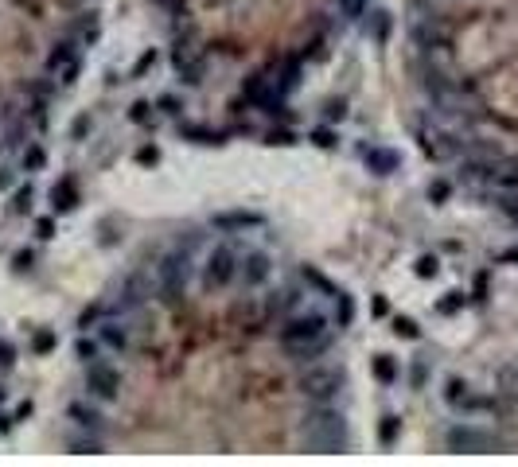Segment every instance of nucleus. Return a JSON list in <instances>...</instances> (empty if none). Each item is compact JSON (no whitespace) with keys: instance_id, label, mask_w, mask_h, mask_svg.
<instances>
[{"instance_id":"obj_1","label":"nucleus","mask_w":518,"mask_h":467,"mask_svg":"<svg viewBox=\"0 0 518 467\" xmlns=\"http://www.w3.org/2000/svg\"><path fill=\"white\" fill-rule=\"evenodd\" d=\"M331 335V324H327V315L320 308H304V311H292L289 320L281 324L277 339H281V347L292 350V347H301V343H316V339H324Z\"/></svg>"},{"instance_id":"obj_2","label":"nucleus","mask_w":518,"mask_h":467,"mask_svg":"<svg viewBox=\"0 0 518 467\" xmlns=\"http://www.w3.org/2000/svg\"><path fill=\"white\" fill-rule=\"evenodd\" d=\"M238 265L242 257L234 253V246H226V241H218L215 250L207 253V261H203V280L207 288H226L238 280Z\"/></svg>"},{"instance_id":"obj_3","label":"nucleus","mask_w":518,"mask_h":467,"mask_svg":"<svg viewBox=\"0 0 518 467\" xmlns=\"http://www.w3.org/2000/svg\"><path fill=\"white\" fill-rule=\"evenodd\" d=\"M304 444L308 448H316V452H339L343 448V417H335V413H320V417L304 429Z\"/></svg>"},{"instance_id":"obj_4","label":"nucleus","mask_w":518,"mask_h":467,"mask_svg":"<svg viewBox=\"0 0 518 467\" xmlns=\"http://www.w3.org/2000/svg\"><path fill=\"white\" fill-rule=\"evenodd\" d=\"M86 390H90V397H97V401H117L121 397V374L109 366V362H90L86 366Z\"/></svg>"},{"instance_id":"obj_5","label":"nucleus","mask_w":518,"mask_h":467,"mask_svg":"<svg viewBox=\"0 0 518 467\" xmlns=\"http://www.w3.org/2000/svg\"><path fill=\"white\" fill-rule=\"evenodd\" d=\"M94 335L102 339V347L106 350H129L133 347V327L125 324V320H117V315H97L94 320Z\"/></svg>"},{"instance_id":"obj_6","label":"nucleus","mask_w":518,"mask_h":467,"mask_svg":"<svg viewBox=\"0 0 518 467\" xmlns=\"http://www.w3.org/2000/svg\"><path fill=\"white\" fill-rule=\"evenodd\" d=\"M448 448L452 452H487V448H495L491 432L483 429H471V424H456V429H448Z\"/></svg>"},{"instance_id":"obj_7","label":"nucleus","mask_w":518,"mask_h":467,"mask_svg":"<svg viewBox=\"0 0 518 467\" xmlns=\"http://www.w3.org/2000/svg\"><path fill=\"white\" fill-rule=\"evenodd\" d=\"M273 276V261H269V253H261V250H253V253H246L242 257V265H238V280L246 288H261Z\"/></svg>"},{"instance_id":"obj_8","label":"nucleus","mask_w":518,"mask_h":467,"mask_svg":"<svg viewBox=\"0 0 518 467\" xmlns=\"http://www.w3.org/2000/svg\"><path fill=\"white\" fill-rule=\"evenodd\" d=\"M339 385H343V374L331 370V366H320V370H312V374H304L301 378V390L304 394H312V397H320V401L335 397Z\"/></svg>"},{"instance_id":"obj_9","label":"nucleus","mask_w":518,"mask_h":467,"mask_svg":"<svg viewBox=\"0 0 518 467\" xmlns=\"http://www.w3.org/2000/svg\"><path fill=\"white\" fill-rule=\"evenodd\" d=\"M47 71H51V74H59L62 82L71 86L74 78H78V47H74V43H59V47L51 51Z\"/></svg>"},{"instance_id":"obj_10","label":"nucleus","mask_w":518,"mask_h":467,"mask_svg":"<svg viewBox=\"0 0 518 467\" xmlns=\"http://www.w3.org/2000/svg\"><path fill=\"white\" fill-rule=\"evenodd\" d=\"M160 276H164V285H168L172 292H180V288H187V280H191V261L180 257V253H172L168 261L160 265Z\"/></svg>"},{"instance_id":"obj_11","label":"nucleus","mask_w":518,"mask_h":467,"mask_svg":"<svg viewBox=\"0 0 518 467\" xmlns=\"http://www.w3.org/2000/svg\"><path fill=\"white\" fill-rule=\"evenodd\" d=\"M51 206H55L59 215H67V211H74V206H78V187H74L71 176H62V180L51 187Z\"/></svg>"},{"instance_id":"obj_12","label":"nucleus","mask_w":518,"mask_h":467,"mask_svg":"<svg viewBox=\"0 0 518 467\" xmlns=\"http://www.w3.org/2000/svg\"><path fill=\"white\" fill-rule=\"evenodd\" d=\"M398 152H390V148H366V168L374 176H390V171H398Z\"/></svg>"},{"instance_id":"obj_13","label":"nucleus","mask_w":518,"mask_h":467,"mask_svg":"<svg viewBox=\"0 0 518 467\" xmlns=\"http://www.w3.org/2000/svg\"><path fill=\"white\" fill-rule=\"evenodd\" d=\"M176 74H180V82H199V74H203V67H199V59L191 55V47H176Z\"/></svg>"},{"instance_id":"obj_14","label":"nucleus","mask_w":518,"mask_h":467,"mask_svg":"<svg viewBox=\"0 0 518 467\" xmlns=\"http://www.w3.org/2000/svg\"><path fill=\"white\" fill-rule=\"evenodd\" d=\"M331 343H335V335H324V339H316V343H301V347H292L289 355H292V359H301V362H316L320 355L331 350Z\"/></svg>"},{"instance_id":"obj_15","label":"nucleus","mask_w":518,"mask_h":467,"mask_svg":"<svg viewBox=\"0 0 518 467\" xmlns=\"http://www.w3.org/2000/svg\"><path fill=\"white\" fill-rule=\"evenodd\" d=\"M71 420L78 424V429H86V432L102 429V413H97V409H86L82 401H74V405H71Z\"/></svg>"},{"instance_id":"obj_16","label":"nucleus","mask_w":518,"mask_h":467,"mask_svg":"<svg viewBox=\"0 0 518 467\" xmlns=\"http://www.w3.org/2000/svg\"><path fill=\"white\" fill-rule=\"evenodd\" d=\"M102 350H106V347H102V339H78V343H74V355H78V359H82L86 362V366H90V362H97V359H102Z\"/></svg>"},{"instance_id":"obj_17","label":"nucleus","mask_w":518,"mask_h":467,"mask_svg":"<svg viewBox=\"0 0 518 467\" xmlns=\"http://www.w3.org/2000/svg\"><path fill=\"white\" fill-rule=\"evenodd\" d=\"M491 183L499 191H518V164H499V171L491 176Z\"/></svg>"},{"instance_id":"obj_18","label":"nucleus","mask_w":518,"mask_h":467,"mask_svg":"<svg viewBox=\"0 0 518 467\" xmlns=\"http://www.w3.org/2000/svg\"><path fill=\"white\" fill-rule=\"evenodd\" d=\"M374 378H378L382 385H390L394 378H398V362L390 359V355H378V359H374Z\"/></svg>"},{"instance_id":"obj_19","label":"nucleus","mask_w":518,"mask_h":467,"mask_svg":"<svg viewBox=\"0 0 518 467\" xmlns=\"http://www.w3.org/2000/svg\"><path fill=\"white\" fill-rule=\"evenodd\" d=\"M261 218L257 215H218L215 218V226H222V230H246V226H257Z\"/></svg>"},{"instance_id":"obj_20","label":"nucleus","mask_w":518,"mask_h":467,"mask_svg":"<svg viewBox=\"0 0 518 467\" xmlns=\"http://www.w3.org/2000/svg\"><path fill=\"white\" fill-rule=\"evenodd\" d=\"M55 347H59V335H55V331H36V339H32V350H36V355H51Z\"/></svg>"},{"instance_id":"obj_21","label":"nucleus","mask_w":518,"mask_h":467,"mask_svg":"<svg viewBox=\"0 0 518 467\" xmlns=\"http://www.w3.org/2000/svg\"><path fill=\"white\" fill-rule=\"evenodd\" d=\"M394 335L398 339H421V327L413 324L410 315H398V320H394Z\"/></svg>"},{"instance_id":"obj_22","label":"nucleus","mask_w":518,"mask_h":467,"mask_svg":"<svg viewBox=\"0 0 518 467\" xmlns=\"http://www.w3.org/2000/svg\"><path fill=\"white\" fill-rule=\"evenodd\" d=\"M445 397H448V405H464V397H468V385L460 382V378H448V390H445Z\"/></svg>"},{"instance_id":"obj_23","label":"nucleus","mask_w":518,"mask_h":467,"mask_svg":"<svg viewBox=\"0 0 518 467\" xmlns=\"http://www.w3.org/2000/svg\"><path fill=\"white\" fill-rule=\"evenodd\" d=\"M335 315H339V327H347L351 315H355V304H351V296H343V292H335Z\"/></svg>"},{"instance_id":"obj_24","label":"nucleus","mask_w":518,"mask_h":467,"mask_svg":"<svg viewBox=\"0 0 518 467\" xmlns=\"http://www.w3.org/2000/svg\"><path fill=\"white\" fill-rule=\"evenodd\" d=\"M398 429H401V420H398V417H386V420H382V429H378V440L390 448V444L398 440Z\"/></svg>"},{"instance_id":"obj_25","label":"nucleus","mask_w":518,"mask_h":467,"mask_svg":"<svg viewBox=\"0 0 518 467\" xmlns=\"http://www.w3.org/2000/svg\"><path fill=\"white\" fill-rule=\"evenodd\" d=\"M460 308H464V292H448V296L436 304V311H440V315H456Z\"/></svg>"},{"instance_id":"obj_26","label":"nucleus","mask_w":518,"mask_h":467,"mask_svg":"<svg viewBox=\"0 0 518 467\" xmlns=\"http://www.w3.org/2000/svg\"><path fill=\"white\" fill-rule=\"evenodd\" d=\"M43 160H47L43 148H27V152H24V168L27 171H39V168H43Z\"/></svg>"},{"instance_id":"obj_27","label":"nucleus","mask_w":518,"mask_h":467,"mask_svg":"<svg viewBox=\"0 0 518 467\" xmlns=\"http://www.w3.org/2000/svg\"><path fill=\"white\" fill-rule=\"evenodd\" d=\"M436 273H440V261H436V257H421V261H417V276L429 280V276H436Z\"/></svg>"},{"instance_id":"obj_28","label":"nucleus","mask_w":518,"mask_h":467,"mask_svg":"<svg viewBox=\"0 0 518 467\" xmlns=\"http://www.w3.org/2000/svg\"><path fill=\"white\" fill-rule=\"evenodd\" d=\"M12 206H16V215H27V211H32V187H20Z\"/></svg>"},{"instance_id":"obj_29","label":"nucleus","mask_w":518,"mask_h":467,"mask_svg":"<svg viewBox=\"0 0 518 467\" xmlns=\"http://www.w3.org/2000/svg\"><path fill=\"white\" fill-rule=\"evenodd\" d=\"M183 136H195L199 144H218V141H222L218 132H207V129H183Z\"/></svg>"},{"instance_id":"obj_30","label":"nucleus","mask_w":518,"mask_h":467,"mask_svg":"<svg viewBox=\"0 0 518 467\" xmlns=\"http://www.w3.org/2000/svg\"><path fill=\"white\" fill-rule=\"evenodd\" d=\"M12 362H16V347L0 335V366H12Z\"/></svg>"},{"instance_id":"obj_31","label":"nucleus","mask_w":518,"mask_h":467,"mask_svg":"<svg viewBox=\"0 0 518 467\" xmlns=\"http://www.w3.org/2000/svg\"><path fill=\"white\" fill-rule=\"evenodd\" d=\"M448 191H452V187H448L445 180H436L433 187H429V199H433V203H445V199H448Z\"/></svg>"},{"instance_id":"obj_32","label":"nucleus","mask_w":518,"mask_h":467,"mask_svg":"<svg viewBox=\"0 0 518 467\" xmlns=\"http://www.w3.org/2000/svg\"><path fill=\"white\" fill-rule=\"evenodd\" d=\"M269 144H296V136H292L289 129H273L269 132Z\"/></svg>"},{"instance_id":"obj_33","label":"nucleus","mask_w":518,"mask_h":467,"mask_svg":"<svg viewBox=\"0 0 518 467\" xmlns=\"http://www.w3.org/2000/svg\"><path fill=\"white\" fill-rule=\"evenodd\" d=\"M503 211H506V215H510V218L518 222V191H506V199H503Z\"/></svg>"},{"instance_id":"obj_34","label":"nucleus","mask_w":518,"mask_h":467,"mask_svg":"<svg viewBox=\"0 0 518 467\" xmlns=\"http://www.w3.org/2000/svg\"><path fill=\"white\" fill-rule=\"evenodd\" d=\"M312 141L320 144V148H331V144H335V136H331L327 129H316V132H312Z\"/></svg>"},{"instance_id":"obj_35","label":"nucleus","mask_w":518,"mask_h":467,"mask_svg":"<svg viewBox=\"0 0 518 467\" xmlns=\"http://www.w3.org/2000/svg\"><path fill=\"white\" fill-rule=\"evenodd\" d=\"M339 4H343V12L347 16H359L362 8H366V0H339Z\"/></svg>"},{"instance_id":"obj_36","label":"nucleus","mask_w":518,"mask_h":467,"mask_svg":"<svg viewBox=\"0 0 518 467\" xmlns=\"http://www.w3.org/2000/svg\"><path fill=\"white\" fill-rule=\"evenodd\" d=\"M137 160H141V164H156L160 152H156V148H141V152H137Z\"/></svg>"},{"instance_id":"obj_37","label":"nucleus","mask_w":518,"mask_h":467,"mask_svg":"<svg viewBox=\"0 0 518 467\" xmlns=\"http://www.w3.org/2000/svg\"><path fill=\"white\" fill-rule=\"evenodd\" d=\"M475 300H487V273L475 276Z\"/></svg>"},{"instance_id":"obj_38","label":"nucleus","mask_w":518,"mask_h":467,"mask_svg":"<svg viewBox=\"0 0 518 467\" xmlns=\"http://www.w3.org/2000/svg\"><path fill=\"white\" fill-rule=\"evenodd\" d=\"M39 238H55V222L51 218H39Z\"/></svg>"},{"instance_id":"obj_39","label":"nucleus","mask_w":518,"mask_h":467,"mask_svg":"<svg viewBox=\"0 0 518 467\" xmlns=\"http://www.w3.org/2000/svg\"><path fill=\"white\" fill-rule=\"evenodd\" d=\"M133 121H148V101H137L133 106Z\"/></svg>"},{"instance_id":"obj_40","label":"nucleus","mask_w":518,"mask_h":467,"mask_svg":"<svg viewBox=\"0 0 518 467\" xmlns=\"http://www.w3.org/2000/svg\"><path fill=\"white\" fill-rule=\"evenodd\" d=\"M160 109H164V113H180V109H176V97H164V101H160Z\"/></svg>"},{"instance_id":"obj_41","label":"nucleus","mask_w":518,"mask_h":467,"mask_svg":"<svg viewBox=\"0 0 518 467\" xmlns=\"http://www.w3.org/2000/svg\"><path fill=\"white\" fill-rule=\"evenodd\" d=\"M12 429V417H4V413H0V432H8Z\"/></svg>"},{"instance_id":"obj_42","label":"nucleus","mask_w":518,"mask_h":467,"mask_svg":"<svg viewBox=\"0 0 518 467\" xmlns=\"http://www.w3.org/2000/svg\"><path fill=\"white\" fill-rule=\"evenodd\" d=\"M156 4H180V0H156Z\"/></svg>"},{"instance_id":"obj_43","label":"nucleus","mask_w":518,"mask_h":467,"mask_svg":"<svg viewBox=\"0 0 518 467\" xmlns=\"http://www.w3.org/2000/svg\"><path fill=\"white\" fill-rule=\"evenodd\" d=\"M0 401H4V390H0Z\"/></svg>"}]
</instances>
